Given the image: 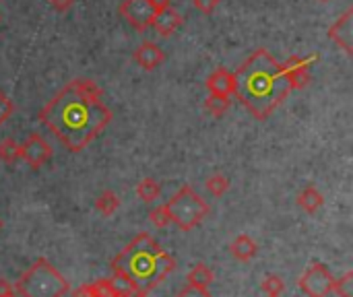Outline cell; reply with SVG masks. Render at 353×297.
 Returning a JSON list of instances; mask_svg holds the SVG:
<instances>
[{"instance_id":"obj_30","label":"cell","mask_w":353,"mask_h":297,"mask_svg":"<svg viewBox=\"0 0 353 297\" xmlns=\"http://www.w3.org/2000/svg\"><path fill=\"white\" fill-rule=\"evenodd\" d=\"M50 4L56 12H66L74 4V0H50Z\"/></svg>"},{"instance_id":"obj_34","label":"cell","mask_w":353,"mask_h":297,"mask_svg":"<svg viewBox=\"0 0 353 297\" xmlns=\"http://www.w3.org/2000/svg\"><path fill=\"white\" fill-rule=\"evenodd\" d=\"M132 297H147V296H132Z\"/></svg>"},{"instance_id":"obj_36","label":"cell","mask_w":353,"mask_h":297,"mask_svg":"<svg viewBox=\"0 0 353 297\" xmlns=\"http://www.w3.org/2000/svg\"><path fill=\"white\" fill-rule=\"evenodd\" d=\"M323 2H329V0H323Z\"/></svg>"},{"instance_id":"obj_7","label":"cell","mask_w":353,"mask_h":297,"mask_svg":"<svg viewBox=\"0 0 353 297\" xmlns=\"http://www.w3.org/2000/svg\"><path fill=\"white\" fill-rule=\"evenodd\" d=\"M118 12L137 31L149 29L155 17V8L149 4V0H122V4L118 6Z\"/></svg>"},{"instance_id":"obj_20","label":"cell","mask_w":353,"mask_h":297,"mask_svg":"<svg viewBox=\"0 0 353 297\" xmlns=\"http://www.w3.org/2000/svg\"><path fill=\"white\" fill-rule=\"evenodd\" d=\"M230 103H232L230 97H225V95H211V93H209V97H207V101H205V110H207L211 116L221 118V116L230 110Z\"/></svg>"},{"instance_id":"obj_24","label":"cell","mask_w":353,"mask_h":297,"mask_svg":"<svg viewBox=\"0 0 353 297\" xmlns=\"http://www.w3.org/2000/svg\"><path fill=\"white\" fill-rule=\"evenodd\" d=\"M333 291L339 297H353V273H345L337 281H333Z\"/></svg>"},{"instance_id":"obj_1","label":"cell","mask_w":353,"mask_h":297,"mask_svg":"<svg viewBox=\"0 0 353 297\" xmlns=\"http://www.w3.org/2000/svg\"><path fill=\"white\" fill-rule=\"evenodd\" d=\"M103 91L95 81H70L37 114V120L70 151L81 153L112 122V110L101 101Z\"/></svg>"},{"instance_id":"obj_9","label":"cell","mask_w":353,"mask_h":297,"mask_svg":"<svg viewBox=\"0 0 353 297\" xmlns=\"http://www.w3.org/2000/svg\"><path fill=\"white\" fill-rule=\"evenodd\" d=\"M283 68V76L290 85V89H302L308 85L310 81V60L300 58V56H292L285 64H281Z\"/></svg>"},{"instance_id":"obj_21","label":"cell","mask_w":353,"mask_h":297,"mask_svg":"<svg viewBox=\"0 0 353 297\" xmlns=\"http://www.w3.org/2000/svg\"><path fill=\"white\" fill-rule=\"evenodd\" d=\"M110 281V287H112V291H114V297H132L137 296V289H134V285L124 277V275H118V273H114V277L112 279H108Z\"/></svg>"},{"instance_id":"obj_14","label":"cell","mask_w":353,"mask_h":297,"mask_svg":"<svg viewBox=\"0 0 353 297\" xmlns=\"http://www.w3.org/2000/svg\"><path fill=\"white\" fill-rule=\"evenodd\" d=\"M259 248H256V242L250 240L248 236H238L234 242H232V256L236 260H242V263H248L256 256Z\"/></svg>"},{"instance_id":"obj_26","label":"cell","mask_w":353,"mask_h":297,"mask_svg":"<svg viewBox=\"0 0 353 297\" xmlns=\"http://www.w3.org/2000/svg\"><path fill=\"white\" fill-rule=\"evenodd\" d=\"M12 112H14V103H12V99L4 93V91H0V126L12 116Z\"/></svg>"},{"instance_id":"obj_18","label":"cell","mask_w":353,"mask_h":297,"mask_svg":"<svg viewBox=\"0 0 353 297\" xmlns=\"http://www.w3.org/2000/svg\"><path fill=\"white\" fill-rule=\"evenodd\" d=\"M120 207V198L116 196V192L112 190H105L99 194V198L95 201V209L103 215V217H112Z\"/></svg>"},{"instance_id":"obj_31","label":"cell","mask_w":353,"mask_h":297,"mask_svg":"<svg viewBox=\"0 0 353 297\" xmlns=\"http://www.w3.org/2000/svg\"><path fill=\"white\" fill-rule=\"evenodd\" d=\"M0 297H17L12 285L6 279H0Z\"/></svg>"},{"instance_id":"obj_10","label":"cell","mask_w":353,"mask_h":297,"mask_svg":"<svg viewBox=\"0 0 353 297\" xmlns=\"http://www.w3.org/2000/svg\"><path fill=\"white\" fill-rule=\"evenodd\" d=\"M353 8H347L329 29V37L341 45L347 54L353 52Z\"/></svg>"},{"instance_id":"obj_5","label":"cell","mask_w":353,"mask_h":297,"mask_svg":"<svg viewBox=\"0 0 353 297\" xmlns=\"http://www.w3.org/2000/svg\"><path fill=\"white\" fill-rule=\"evenodd\" d=\"M168 211L172 217V223H176L182 232L194 229L207 215H209V205L194 192L190 186H182L170 201H168Z\"/></svg>"},{"instance_id":"obj_27","label":"cell","mask_w":353,"mask_h":297,"mask_svg":"<svg viewBox=\"0 0 353 297\" xmlns=\"http://www.w3.org/2000/svg\"><path fill=\"white\" fill-rule=\"evenodd\" d=\"M91 289H93V296L95 297H114V291H112L108 279H101V281L91 283Z\"/></svg>"},{"instance_id":"obj_35","label":"cell","mask_w":353,"mask_h":297,"mask_svg":"<svg viewBox=\"0 0 353 297\" xmlns=\"http://www.w3.org/2000/svg\"><path fill=\"white\" fill-rule=\"evenodd\" d=\"M0 229H2V221H0Z\"/></svg>"},{"instance_id":"obj_32","label":"cell","mask_w":353,"mask_h":297,"mask_svg":"<svg viewBox=\"0 0 353 297\" xmlns=\"http://www.w3.org/2000/svg\"><path fill=\"white\" fill-rule=\"evenodd\" d=\"M72 297H95L93 296V289H91V283L89 285H81L79 289H74Z\"/></svg>"},{"instance_id":"obj_16","label":"cell","mask_w":353,"mask_h":297,"mask_svg":"<svg viewBox=\"0 0 353 297\" xmlns=\"http://www.w3.org/2000/svg\"><path fill=\"white\" fill-rule=\"evenodd\" d=\"M215 281L213 271L207 265H196L190 273H188V285L192 287H201V289H209V285Z\"/></svg>"},{"instance_id":"obj_15","label":"cell","mask_w":353,"mask_h":297,"mask_svg":"<svg viewBox=\"0 0 353 297\" xmlns=\"http://www.w3.org/2000/svg\"><path fill=\"white\" fill-rule=\"evenodd\" d=\"M298 205L306 211V213H316L323 205H325V198L323 194L314 188V186H306L300 196H298Z\"/></svg>"},{"instance_id":"obj_29","label":"cell","mask_w":353,"mask_h":297,"mask_svg":"<svg viewBox=\"0 0 353 297\" xmlns=\"http://www.w3.org/2000/svg\"><path fill=\"white\" fill-rule=\"evenodd\" d=\"M176 297H213L209 294V289H201V287H192V285H186L184 289L178 291Z\"/></svg>"},{"instance_id":"obj_11","label":"cell","mask_w":353,"mask_h":297,"mask_svg":"<svg viewBox=\"0 0 353 297\" xmlns=\"http://www.w3.org/2000/svg\"><path fill=\"white\" fill-rule=\"evenodd\" d=\"M132 60L143 68V70H155L165 62V52L155 43V41H143L137 45Z\"/></svg>"},{"instance_id":"obj_8","label":"cell","mask_w":353,"mask_h":297,"mask_svg":"<svg viewBox=\"0 0 353 297\" xmlns=\"http://www.w3.org/2000/svg\"><path fill=\"white\" fill-rule=\"evenodd\" d=\"M21 159L25 163H29L33 170H37V167L46 165L52 159V147H50V143L43 136L33 132L21 145Z\"/></svg>"},{"instance_id":"obj_4","label":"cell","mask_w":353,"mask_h":297,"mask_svg":"<svg viewBox=\"0 0 353 297\" xmlns=\"http://www.w3.org/2000/svg\"><path fill=\"white\" fill-rule=\"evenodd\" d=\"M68 289V281L46 258L31 265L17 281L21 297H64Z\"/></svg>"},{"instance_id":"obj_25","label":"cell","mask_w":353,"mask_h":297,"mask_svg":"<svg viewBox=\"0 0 353 297\" xmlns=\"http://www.w3.org/2000/svg\"><path fill=\"white\" fill-rule=\"evenodd\" d=\"M149 219H151V223H153L155 227H168V225L172 223V217H170V211H168L165 205L153 209V211L149 213Z\"/></svg>"},{"instance_id":"obj_19","label":"cell","mask_w":353,"mask_h":297,"mask_svg":"<svg viewBox=\"0 0 353 297\" xmlns=\"http://www.w3.org/2000/svg\"><path fill=\"white\" fill-rule=\"evenodd\" d=\"M21 159V145L14 139H4L0 141V161L12 165Z\"/></svg>"},{"instance_id":"obj_33","label":"cell","mask_w":353,"mask_h":297,"mask_svg":"<svg viewBox=\"0 0 353 297\" xmlns=\"http://www.w3.org/2000/svg\"><path fill=\"white\" fill-rule=\"evenodd\" d=\"M149 4L155 8V12L157 10H163V8H168V6H172V0H149Z\"/></svg>"},{"instance_id":"obj_2","label":"cell","mask_w":353,"mask_h":297,"mask_svg":"<svg viewBox=\"0 0 353 297\" xmlns=\"http://www.w3.org/2000/svg\"><path fill=\"white\" fill-rule=\"evenodd\" d=\"M234 76L238 99L256 120H267L292 91L281 64L265 48L252 52Z\"/></svg>"},{"instance_id":"obj_17","label":"cell","mask_w":353,"mask_h":297,"mask_svg":"<svg viewBox=\"0 0 353 297\" xmlns=\"http://www.w3.org/2000/svg\"><path fill=\"white\" fill-rule=\"evenodd\" d=\"M137 194L143 203H155L161 196V186L153 178H143L137 186Z\"/></svg>"},{"instance_id":"obj_3","label":"cell","mask_w":353,"mask_h":297,"mask_svg":"<svg viewBox=\"0 0 353 297\" xmlns=\"http://www.w3.org/2000/svg\"><path fill=\"white\" fill-rule=\"evenodd\" d=\"M112 269L134 285L137 296H147L176 269V258L151 236L139 234L118 256H114Z\"/></svg>"},{"instance_id":"obj_13","label":"cell","mask_w":353,"mask_h":297,"mask_svg":"<svg viewBox=\"0 0 353 297\" xmlns=\"http://www.w3.org/2000/svg\"><path fill=\"white\" fill-rule=\"evenodd\" d=\"M207 89L211 95H225V97H232L236 93V76L232 70L228 68H217L209 74L207 79Z\"/></svg>"},{"instance_id":"obj_28","label":"cell","mask_w":353,"mask_h":297,"mask_svg":"<svg viewBox=\"0 0 353 297\" xmlns=\"http://www.w3.org/2000/svg\"><path fill=\"white\" fill-rule=\"evenodd\" d=\"M219 2H221V0H192L194 8H196L199 12H203V14H213L215 8L219 6Z\"/></svg>"},{"instance_id":"obj_23","label":"cell","mask_w":353,"mask_h":297,"mask_svg":"<svg viewBox=\"0 0 353 297\" xmlns=\"http://www.w3.org/2000/svg\"><path fill=\"white\" fill-rule=\"evenodd\" d=\"M283 289H285V283H283V279L277 277V275H269V277L263 281V291L267 294V297H279L283 294Z\"/></svg>"},{"instance_id":"obj_6","label":"cell","mask_w":353,"mask_h":297,"mask_svg":"<svg viewBox=\"0 0 353 297\" xmlns=\"http://www.w3.org/2000/svg\"><path fill=\"white\" fill-rule=\"evenodd\" d=\"M333 275L331 271L321 265V263H312L306 273L300 277V289L308 297H327L333 291Z\"/></svg>"},{"instance_id":"obj_12","label":"cell","mask_w":353,"mask_h":297,"mask_svg":"<svg viewBox=\"0 0 353 297\" xmlns=\"http://www.w3.org/2000/svg\"><path fill=\"white\" fill-rule=\"evenodd\" d=\"M184 23V17L180 10H176L174 6H168L163 10H157L153 21H151V27L161 35V37H168L172 33H176Z\"/></svg>"},{"instance_id":"obj_22","label":"cell","mask_w":353,"mask_h":297,"mask_svg":"<svg viewBox=\"0 0 353 297\" xmlns=\"http://www.w3.org/2000/svg\"><path fill=\"white\" fill-rule=\"evenodd\" d=\"M207 190L213 194V196H223L228 190H230V180L228 176L223 174H213L207 178Z\"/></svg>"}]
</instances>
